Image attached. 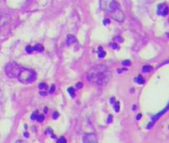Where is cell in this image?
I'll return each mask as SVG.
<instances>
[{
	"instance_id": "cell-1",
	"label": "cell",
	"mask_w": 169,
	"mask_h": 143,
	"mask_svg": "<svg viewBox=\"0 0 169 143\" xmlns=\"http://www.w3.org/2000/svg\"><path fill=\"white\" fill-rule=\"evenodd\" d=\"M87 78L92 84L102 87L109 83L112 78V73L108 67L103 65H97L89 70Z\"/></svg>"
},
{
	"instance_id": "cell-2",
	"label": "cell",
	"mask_w": 169,
	"mask_h": 143,
	"mask_svg": "<svg viewBox=\"0 0 169 143\" xmlns=\"http://www.w3.org/2000/svg\"><path fill=\"white\" fill-rule=\"evenodd\" d=\"M37 75L34 71L29 70V69H23L22 68L20 73H19L17 80L22 84H30L36 81Z\"/></svg>"
},
{
	"instance_id": "cell-3",
	"label": "cell",
	"mask_w": 169,
	"mask_h": 143,
	"mask_svg": "<svg viewBox=\"0 0 169 143\" xmlns=\"http://www.w3.org/2000/svg\"><path fill=\"white\" fill-rule=\"evenodd\" d=\"M21 69H22V67L19 66L17 63H15V62H11V63L6 65L5 74H6V76L11 78V79H17V77H18L19 73H20Z\"/></svg>"
},
{
	"instance_id": "cell-4",
	"label": "cell",
	"mask_w": 169,
	"mask_h": 143,
	"mask_svg": "<svg viewBox=\"0 0 169 143\" xmlns=\"http://www.w3.org/2000/svg\"><path fill=\"white\" fill-rule=\"evenodd\" d=\"M156 13L158 16L160 17H165L169 14V8L166 3H160V4L157 5L156 8Z\"/></svg>"
},
{
	"instance_id": "cell-5",
	"label": "cell",
	"mask_w": 169,
	"mask_h": 143,
	"mask_svg": "<svg viewBox=\"0 0 169 143\" xmlns=\"http://www.w3.org/2000/svg\"><path fill=\"white\" fill-rule=\"evenodd\" d=\"M83 142L84 143H96L97 142V137L94 133H87V134L84 135Z\"/></svg>"
},
{
	"instance_id": "cell-6",
	"label": "cell",
	"mask_w": 169,
	"mask_h": 143,
	"mask_svg": "<svg viewBox=\"0 0 169 143\" xmlns=\"http://www.w3.org/2000/svg\"><path fill=\"white\" fill-rule=\"evenodd\" d=\"M167 110H169V105H167L166 107H165L164 109H162L160 112H159V113H157V114H155V115L153 116V117H152V120H151V121H150V123H149V124L147 125V128H151V126L153 125L154 123L156 122L157 120H158V118L160 117V116H162V115H163L164 113L167 111Z\"/></svg>"
},
{
	"instance_id": "cell-7",
	"label": "cell",
	"mask_w": 169,
	"mask_h": 143,
	"mask_svg": "<svg viewBox=\"0 0 169 143\" xmlns=\"http://www.w3.org/2000/svg\"><path fill=\"white\" fill-rule=\"evenodd\" d=\"M66 43L68 46H73L74 44H77L78 43V41H77V39L75 36L73 35H68L67 36V40H66Z\"/></svg>"
},
{
	"instance_id": "cell-8",
	"label": "cell",
	"mask_w": 169,
	"mask_h": 143,
	"mask_svg": "<svg viewBox=\"0 0 169 143\" xmlns=\"http://www.w3.org/2000/svg\"><path fill=\"white\" fill-rule=\"evenodd\" d=\"M113 1V0H100V7L102 10L106 11V9L108 8V6Z\"/></svg>"
},
{
	"instance_id": "cell-9",
	"label": "cell",
	"mask_w": 169,
	"mask_h": 143,
	"mask_svg": "<svg viewBox=\"0 0 169 143\" xmlns=\"http://www.w3.org/2000/svg\"><path fill=\"white\" fill-rule=\"evenodd\" d=\"M32 49H33V52H43L44 51V47L42 46V45L40 44H37V45H35L34 47H32Z\"/></svg>"
},
{
	"instance_id": "cell-10",
	"label": "cell",
	"mask_w": 169,
	"mask_h": 143,
	"mask_svg": "<svg viewBox=\"0 0 169 143\" xmlns=\"http://www.w3.org/2000/svg\"><path fill=\"white\" fill-rule=\"evenodd\" d=\"M134 82L136 83V84H144V79L143 78H142L141 76H137L134 79Z\"/></svg>"
},
{
	"instance_id": "cell-11",
	"label": "cell",
	"mask_w": 169,
	"mask_h": 143,
	"mask_svg": "<svg viewBox=\"0 0 169 143\" xmlns=\"http://www.w3.org/2000/svg\"><path fill=\"white\" fill-rule=\"evenodd\" d=\"M97 56H99V58H103L106 56V52L103 50L102 47H99V49H97Z\"/></svg>"
},
{
	"instance_id": "cell-12",
	"label": "cell",
	"mask_w": 169,
	"mask_h": 143,
	"mask_svg": "<svg viewBox=\"0 0 169 143\" xmlns=\"http://www.w3.org/2000/svg\"><path fill=\"white\" fill-rule=\"evenodd\" d=\"M151 71H152L151 66H144L142 68V72H143V73H150Z\"/></svg>"
},
{
	"instance_id": "cell-13",
	"label": "cell",
	"mask_w": 169,
	"mask_h": 143,
	"mask_svg": "<svg viewBox=\"0 0 169 143\" xmlns=\"http://www.w3.org/2000/svg\"><path fill=\"white\" fill-rule=\"evenodd\" d=\"M47 87H47V84H45V83H42V84H39V89H40V90H46Z\"/></svg>"
},
{
	"instance_id": "cell-14",
	"label": "cell",
	"mask_w": 169,
	"mask_h": 143,
	"mask_svg": "<svg viewBox=\"0 0 169 143\" xmlns=\"http://www.w3.org/2000/svg\"><path fill=\"white\" fill-rule=\"evenodd\" d=\"M68 92H69V93H70L72 97L75 96V90L73 89V87H69V89H68Z\"/></svg>"
},
{
	"instance_id": "cell-15",
	"label": "cell",
	"mask_w": 169,
	"mask_h": 143,
	"mask_svg": "<svg viewBox=\"0 0 169 143\" xmlns=\"http://www.w3.org/2000/svg\"><path fill=\"white\" fill-rule=\"evenodd\" d=\"M38 115H39L38 111H35V112L33 113V114L31 115V119H32V120H36L37 117H38Z\"/></svg>"
},
{
	"instance_id": "cell-16",
	"label": "cell",
	"mask_w": 169,
	"mask_h": 143,
	"mask_svg": "<svg viewBox=\"0 0 169 143\" xmlns=\"http://www.w3.org/2000/svg\"><path fill=\"white\" fill-rule=\"evenodd\" d=\"M113 105H115V110L116 112H118L119 111V102H116L113 103Z\"/></svg>"
},
{
	"instance_id": "cell-17",
	"label": "cell",
	"mask_w": 169,
	"mask_h": 143,
	"mask_svg": "<svg viewBox=\"0 0 169 143\" xmlns=\"http://www.w3.org/2000/svg\"><path fill=\"white\" fill-rule=\"evenodd\" d=\"M44 115L43 114H41V115H38V117H37V119L36 120H38L39 122H43L44 121Z\"/></svg>"
},
{
	"instance_id": "cell-18",
	"label": "cell",
	"mask_w": 169,
	"mask_h": 143,
	"mask_svg": "<svg viewBox=\"0 0 169 143\" xmlns=\"http://www.w3.org/2000/svg\"><path fill=\"white\" fill-rule=\"evenodd\" d=\"M57 142H58V143H66L67 140H66V138L61 137V138H59V139H57Z\"/></svg>"
},
{
	"instance_id": "cell-19",
	"label": "cell",
	"mask_w": 169,
	"mask_h": 143,
	"mask_svg": "<svg viewBox=\"0 0 169 143\" xmlns=\"http://www.w3.org/2000/svg\"><path fill=\"white\" fill-rule=\"evenodd\" d=\"M26 52H27L28 54H31L32 52H33V49H32V47H30V46H27L26 47Z\"/></svg>"
},
{
	"instance_id": "cell-20",
	"label": "cell",
	"mask_w": 169,
	"mask_h": 143,
	"mask_svg": "<svg viewBox=\"0 0 169 143\" xmlns=\"http://www.w3.org/2000/svg\"><path fill=\"white\" fill-rule=\"evenodd\" d=\"M122 65H123V66H131V61H128V60L123 61L122 62Z\"/></svg>"
},
{
	"instance_id": "cell-21",
	"label": "cell",
	"mask_w": 169,
	"mask_h": 143,
	"mask_svg": "<svg viewBox=\"0 0 169 143\" xmlns=\"http://www.w3.org/2000/svg\"><path fill=\"white\" fill-rule=\"evenodd\" d=\"M82 87H83V84H82V83H78V84H76V89L80 90V89H82Z\"/></svg>"
},
{
	"instance_id": "cell-22",
	"label": "cell",
	"mask_w": 169,
	"mask_h": 143,
	"mask_svg": "<svg viewBox=\"0 0 169 143\" xmlns=\"http://www.w3.org/2000/svg\"><path fill=\"white\" fill-rule=\"evenodd\" d=\"M58 117H59V112L55 111V112L53 113V118H54V119H57Z\"/></svg>"
},
{
	"instance_id": "cell-23",
	"label": "cell",
	"mask_w": 169,
	"mask_h": 143,
	"mask_svg": "<svg viewBox=\"0 0 169 143\" xmlns=\"http://www.w3.org/2000/svg\"><path fill=\"white\" fill-rule=\"evenodd\" d=\"M115 40L118 41V42H121V43H122V42H123V39L121 37H116Z\"/></svg>"
},
{
	"instance_id": "cell-24",
	"label": "cell",
	"mask_w": 169,
	"mask_h": 143,
	"mask_svg": "<svg viewBox=\"0 0 169 143\" xmlns=\"http://www.w3.org/2000/svg\"><path fill=\"white\" fill-rule=\"evenodd\" d=\"M54 90H55V86H54V84H52L51 90H50V93H54Z\"/></svg>"
},
{
	"instance_id": "cell-25",
	"label": "cell",
	"mask_w": 169,
	"mask_h": 143,
	"mask_svg": "<svg viewBox=\"0 0 169 143\" xmlns=\"http://www.w3.org/2000/svg\"><path fill=\"white\" fill-rule=\"evenodd\" d=\"M112 120V115H109V118H108V123H110Z\"/></svg>"
},
{
	"instance_id": "cell-26",
	"label": "cell",
	"mask_w": 169,
	"mask_h": 143,
	"mask_svg": "<svg viewBox=\"0 0 169 143\" xmlns=\"http://www.w3.org/2000/svg\"><path fill=\"white\" fill-rule=\"evenodd\" d=\"M110 46H112L113 49H118V45L115 44V43H112V44H110Z\"/></svg>"
},
{
	"instance_id": "cell-27",
	"label": "cell",
	"mask_w": 169,
	"mask_h": 143,
	"mask_svg": "<svg viewBox=\"0 0 169 143\" xmlns=\"http://www.w3.org/2000/svg\"><path fill=\"white\" fill-rule=\"evenodd\" d=\"M108 23H109V19H106V20H103V24H105V25H108Z\"/></svg>"
},
{
	"instance_id": "cell-28",
	"label": "cell",
	"mask_w": 169,
	"mask_h": 143,
	"mask_svg": "<svg viewBox=\"0 0 169 143\" xmlns=\"http://www.w3.org/2000/svg\"><path fill=\"white\" fill-rule=\"evenodd\" d=\"M109 100H110V102H112V105H113V103H115V97H112V99H110Z\"/></svg>"
},
{
	"instance_id": "cell-29",
	"label": "cell",
	"mask_w": 169,
	"mask_h": 143,
	"mask_svg": "<svg viewBox=\"0 0 169 143\" xmlns=\"http://www.w3.org/2000/svg\"><path fill=\"white\" fill-rule=\"evenodd\" d=\"M24 136H25L26 138H28V137H29V134H28L27 132H26V133H24Z\"/></svg>"
},
{
	"instance_id": "cell-30",
	"label": "cell",
	"mask_w": 169,
	"mask_h": 143,
	"mask_svg": "<svg viewBox=\"0 0 169 143\" xmlns=\"http://www.w3.org/2000/svg\"><path fill=\"white\" fill-rule=\"evenodd\" d=\"M136 118H137V120H139V118H141V114H138L137 117H136Z\"/></svg>"
},
{
	"instance_id": "cell-31",
	"label": "cell",
	"mask_w": 169,
	"mask_h": 143,
	"mask_svg": "<svg viewBox=\"0 0 169 143\" xmlns=\"http://www.w3.org/2000/svg\"><path fill=\"white\" fill-rule=\"evenodd\" d=\"M149 1H153V0H149Z\"/></svg>"
}]
</instances>
